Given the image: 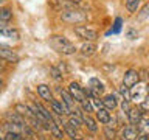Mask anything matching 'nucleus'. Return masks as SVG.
<instances>
[{"mask_svg":"<svg viewBox=\"0 0 149 140\" xmlns=\"http://www.w3.org/2000/svg\"><path fill=\"white\" fill-rule=\"evenodd\" d=\"M50 45L58 51V53H62V55H74L76 53V47H74L73 42H70L65 36H59V34H53L50 36Z\"/></svg>","mask_w":149,"mask_h":140,"instance_id":"1","label":"nucleus"},{"mask_svg":"<svg viewBox=\"0 0 149 140\" xmlns=\"http://www.w3.org/2000/svg\"><path fill=\"white\" fill-rule=\"evenodd\" d=\"M61 19L62 22H67V23H82L87 20V14L79 11V9H74V8H68V9H62L61 11Z\"/></svg>","mask_w":149,"mask_h":140,"instance_id":"2","label":"nucleus"},{"mask_svg":"<svg viewBox=\"0 0 149 140\" xmlns=\"http://www.w3.org/2000/svg\"><path fill=\"white\" fill-rule=\"evenodd\" d=\"M149 92V87L146 86V83H141L138 81L135 86L130 87V101H135V103H141L143 98L148 95Z\"/></svg>","mask_w":149,"mask_h":140,"instance_id":"3","label":"nucleus"},{"mask_svg":"<svg viewBox=\"0 0 149 140\" xmlns=\"http://www.w3.org/2000/svg\"><path fill=\"white\" fill-rule=\"evenodd\" d=\"M74 34L78 37H81L82 41H87V42H95L98 39V33L96 30L93 28H88L86 25H78L74 27Z\"/></svg>","mask_w":149,"mask_h":140,"instance_id":"4","label":"nucleus"},{"mask_svg":"<svg viewBox=\"0 0 149 140\" xmlns=\"http://www.w3.org/2000/svg\"><path fill=\"white\" fill-rule=\"evenodd\" d=\"M68 93L73 97V100L76 101V103H81L84 101L86 98H88L86 95V89L81 87L78 83H70V86H68Z\"/></svg>","mask_w":149,"mask_h":140,"instance_id":"5","label":"nucleus"},{"mask_svg":"<svg viewBox=\"0 0 149 140\" xmlns=\"http://www.w3.org/2000/svg\"><path fill=\"white\" fill-rule=\"evenodd\" d=\"M50 104H51V109H53V112L56 115H59V117H62V115H72V111L67 107V104L62 101V100H51L50 101Z\"/></svg>","mask_w":149,"mask_h":140,"instance_id":"6","label":"nucleus"},{"mask_svg":"<svg viewBox=\"0 0 149 140\" xmlns=\"http://www.w3.org/2000/svg\"><path fill=\"white\" fill-rule=\"evenodd\" d=\"M0 59H3L5 62H13V64H16L20 61L19 55L14 50L8 48V47H2V45H0Z\"/></svg>","mask_w":149,"mask_h":140,"instance_id":"7","label":"nucleus"},{"mask_svg":"<svg viewBox=\"0 0 149 140\" xmlns=\"http://www.w3.org/2000/svg\"><path fill=\"white\" fill-rule=\"evenodd\" d=\"M140 81V78H138V72L137 70H134V69H129V70H126V73H124V76H123V84L126 87H132L135 86Z\"/></svg>","mask_w":149,"mask_h":140,"instance_id":"8","label":"nucleus"},{"mask_svg":"<svg viewBox=\"0 0 149 140\" xmlns=\"http://www.w3.org/2000/svg\"><path fill=\"white\" fill-rule=\"evenodd\" d=\"M126 115H127V118L132 125H138L143 118V111L140 109V107H130Z\"/></svg>","mask_w":149,"mask_h":140,"instance_id":"9","label":"nucleus"},{"mask_svg":"<svg viewBox=\"0 0 149 140\" xmlns=\"http://www.w3.org/2000/svg\"><path fill=\"white\" fill-rule=\"evenodd\" d=\"M101 101H102V107H106L107 111H113L118 106V100H116V95H113V93L106 95Z\"/></svg>","mask_w":149,"mask_h":140,"instance_id":"10","label":"nucleus"},{"mask_svg":"<svg viewBox=\"0 0 149 140\" xmlns=\"http://www.w3.org/2000/svg\"><path fill=\"white\" fill-rule=\"evenodd\" d=\"M37 95H39L42 100H45V101H48V103L53 100L51 89L47 86V84H39V86H37Z\"/></svg>","mask_w":149,"mask_h":140,"instance_id":"11","label":"nucleus"},{"mask_svg":"<svg viewBox=\"0 0 149 140\" xmlns=\"http://www.w3.org/2000/svg\"><path fill=\"white\" fill-rule=\"evenodd\" d=\"M6 120L8 121H13V123H17V125H20V126H28V121L26 118L23 115H20L19 112H8L6 114Z\"/></svg>","mask_w":149,"mask_h":140,"instance_id":"12","label":"nucleus"},{"mask_svg":"<svg viewBox=\"0 0 149 140\" xmlns=\"http://www.w3.org/2000/svg\"><path fill=\"white\" fill-rule=\"evenodd\" d=\"M121 139L123 140H137L138 139V129H135L134 126H126L121 131Z\"/></svg>","mask_w":149,"mask_h":140,"instance_id":"13","label":"nucleus"},{"mask_svg":"<svg viewBox=\"0 0 149 140\" xmlns=\"http://www.w3.org/2000/svg\"><path fill=\"white\" fill-rule=\"evenodd\" d=\"M110 112L106 109V107H100V109L96 111V120L100 121V123L102 125H109V121H110Z\"/></svg>","mask_w":149,"mask_h":140,"instance_id":"14","label":"nucleus"},{"mask_svg":"<svg viewBox=\"0 0 149 140\" xmlns=\"http://www.w3.org/2000/svg\"><path fill=\"white\" fill-rule=\"evenodd\" d=\"M50 134L53 135L54 139H58V140H61V139H64V131H62V128H61V126L56 123L54 120H51L50 121Z\"/></svg>","mask_w":149,"mask_h":140,"instance_id":"15","label":"nucleus"},{"mask_svg":"<svg viewBox=\"0 0 149 140\" xmlns=\"http://www.w3.org/2000/svg\"><path fill=\"white\" fill-rule=\"evenodd\" d=\"M59 92H61V100L67 104V107H68L70 111H73L74 109V100H73V97L68 93V90H62V89H61Z\"/></svg>","mask_w":149,"mask_h":140,"instance_id":"16","label":"nucleus"},{"mask_svg":"<svg viewBox=\"0 0 149 140\" xmlns=\"http://www.w3.org/2000/svg\"><path fill=\"white\" fill-rule=\"evenodd\" d=\"M82 123L87 126V129L90 131V132H96V131H98V126H96L95 118H92V117L88 115V114L82 115Z\"/></svg>","mask_w":149,"mask_h":140,"instance_id":"17","label":"nucleus"},{"mask_svg":"<svg viewBox=\"0 0 149 140\" xmlns=\"http://www.w3.org/2000/svg\"><path fill=\"white\" fill-rule=\"evenodd\" d=\"M11 19H13V9L8 6H0V22L9 23Z\"/></svg>","mask_w":149,"mask_h":140,"instance_id":"18","label":"nucleus"},{"mask_svg":"<svg viewBox=\"0 0 149 140\" xmlns=\"http://www.w3.org/2000/svg\"><path fill=\"white\" fill-rule=\"evenodd\" d=\"M95 51H96V45L93 44V42H84L82 47H81V53L84 56H92Z\"/></svg>","mask_w":149,"mask_h":140,"instance_id":"19","label":"nucleus"},{"mask_svg":"<svg viewBox=\"0 0 149 140\" xmlns=\"http://www.w3.org/2000/svg\"><path fill=\"white\" fill-rule=\"evenodd\" d=\"M0 37H8V39H19V31L16 28H5L0 31Z\"/></svg>","mask_w":149,"mask_h":140,"instance_id":"20","label":"nucleus"},{"mask_svg":"<svg viewBox=\"0 0 149 140\" xmlns=\"http://www.w3.org/2000/svg\"><path fill=\"white\" fill-rule=\"evenodd\" d=\"M140 3H141V0H126V9L129 13H137Z\"/></svg>","mask_w":149,"mask_h":140,"instance_id":"21","label":"nucleus"},{"mask_svg":"<svg viewBox=\"0 0 149 140\" xmlns=\"http://www.w3.org/2000/svg\"><path fill=\"white\" fill-rule=\"evenodd\" d=\"M64 129H65V132H67L70 137H72V140H78V139H79V132H78L79 129L73 128V126H70L68 123H65V125H64Z\"/></svg>","mask_w":149,"mask_h":140,"instance_id":"22","label":"nucleus"},{"mask_svg":"<svg viewBox=\"0 0 149 140\" xmlns=\"http://www.w3.org/2000/svg\"><path fill=\"white\" fill-rule=\"evenodd\" d=\"M79 104H81L82 111H84V112H87V114H90V112H93V103H92L90 98H86V100L81 101Z\"/></svg>","mask_w":149,"mask_h":140,"instance_id":"23","label":"nucleus"},{"mask_svg":"<svg viewBox=\"0 0 149 140\" xmlns=\"http://www.w3.org/2000/svg\"><path fill=\"white\" fill-rule=\"evenodd\" d=\"M5 140H26V139L23 134H19V132H6Z\"/></svg>","mask_w":149,"mask_h":140,"instance_id":"24","label":"nucleus"},{"mask_svg":"<svg viewBox=\"0 0 149 140\" xmlns=\"http://www.w3.org/2000/svg\"><path fill=\"white\" fill-rule=\"evenodd\" d=\"M81 123H82V120L79 118V117H73V115H70V118H68V125H70V126H73V128L79 129V128H81Z\"/></svg>","mask_w":149,"mask_h":140,"instance_id":"25","label":"nucleus"},{"mask_svg":"<svg viewBox=\"0 0 149 140\" xmlns=\"http://www.w3.org/2000/svg\"><path fill=\"white\" fill-rule=\"evenodd\" d=\"M148 16H149V2L141 8V11H140V14L137 16V19H138V20H144V19H146Z\"/></svg>","mask_w":149,"mask_h":140,"instance_id":"26","label":"nucleus"},{"mask_svg":"<svg viewBox=\"0 0 149 140\" xmlns=\"http://www.w3.org/2000/svg\"><path fill=\"white\" fill-rule=\"evenodd\" d=\"M104 135L109 140H113L116 137V132H115V129L113 128H110V126H106V129H104Z\"/></svg>","mask_w":149,"mask_h":140,"instance_id":"27","label":"nucleus"},{"mask_svg":"<svg viewBox=\"0 0 149 140\" xmlns=\"http://www.w3.org/2000/svg\"><path fill=\"white\" fill-rule=\"evenodd\" d=\"M140 109L143 112H149V92H148V95L143 98V101L140 103Z\"/></svg>","mask_w":149,"mask_h":140,"instance_id":"28","label":"nucleus"},{"mask_svg":"<svg viewBox=\"0 0 149 140\" xmlns=\"http://www.w3.org/2000/svg\"><path fill=\"white\" fill-rule=\"evenodd\" d=\"M120 92H121V95H123V100H129L130 101V89L129 87H126L124 84L120 87Z\"/></svg>","mask_w":149,"mask_h":140,"instance_id":"29","label":"nucleus"},{"mask_svg":"<svg viewBox=\"0 0 149 140\" xmlns=\"http://www.w3.org/2000/svg\"><path fill=\"white\" fill-rule=\"evenodd\" d=\"M138 78H140V81H141V83H146L148 79H149L148 70H140V72H138Z\"/></svg>","mask_w":149,"mask_h":140,"instance_id":"30","label":"nucleus"},{"mask_svg":"<svg viewBox=\"0 0 149 140\" xmlns=\"http://www.w3.org/2000/svg\"><path fill=\"white\" fill-rule=\"evenodd\" d=\"M50 72H51V76H53V78L56 79V81L62 78V75H61V72H59V70L56 69V67H51V69H50Z\"/></svg>","mask_w":149,"mask_h":140,"instance_id":"31","label":"nucleus"},{"mask_svg":"<svg viewBox=\"0 0 149 140\" xmlns=\"http://www.w3.org/2000/svg\"><path fill=\"white\" fill-rule=\"evenodd\" d=\"M121 109H123V112H126V114H127L129 109H130L129 100H123V101H121Z\"/></svg>","mask_w":149,"mask_h":140,"instance_id":"32","label":"nucleus"},{"mask_svg":"<svg viewBox=\"0 0 149 140\" xmlns=\"http://www.w3.org/2000/svg\"><path fill=\"white\" fill-rule=\"evenodd\" d=\"M138 125H141V128H143V129L149 131V118H144V117H143V118H141V121H140Z\"/></svg>","mask_w":149,"mask_h":140,"instance_id":"33","label":"nucleus"},{"mask_svg":"<svg viewBox=\"0 0 149 140\" xmlns=\"http://www.w3.org/2000/svg\"><path fill=\"white\" fill-rule=\"evenodd\" d=\"M127 37H129V39H135V37H137V31H135V30H129L127 31Z\"/></svg>","mask_w":149,"mask_h":140,"instance_id":"34","label":"nucleus"},{"mask_svg":"<svg viewBox=\"0 0 149 140\" xmlns=\"http://www.w3.org/2000/svg\"><path fill=\"white\" fill-rule=\"evenodd\" d=\"M137 140H149V134H148V132L138 134V139H137Z\"/></svg>","mask_w":149,"mask_h":140,"instance_id":"35","label":"nucleus"},{"mask_svg":"<svg viewBox=\"0 0 149 140\" xmlns=\"http://www.w3.org/2000/svg\"><path fill=\"white\" fill-rule=\"evenodd\" d=\"M5 69H6V65H5V61L0 59V72H3Z\"/></svg>","mask_w":149,"mask_h":140,"instance_id":"36","label":"nucleus"},{"mask_svg":"<svg viewBox=\"0 0 149 140\" xmlns=\"http://www.w3.org/2000/svg\"><path fill=\"white\" fill-rule=\"evenodd\" d=\"M68 2L73 3V5H79V3H81V0H68Z\"/></svg>","mask_w":149,"mask_h":140,"instance_id":"37","label":"nucleus"},{"mask_svg":"<svg viewBox=\"0 0 149 140\" xmlns=\"http://www.w3.org/2000/svg\"><path fill=\"white\" fill-rule=\"evenodd\" d=\"M2 87H3V81H2V78H0V90H2Z\"/></svg>","mask_w":149,"mask_h":140,"instance_id":"38","label":"nucleus"},{"mask_svg":"<svg viewBox=\"0 0 149 140\" xmlns=\"http://www.w3.org/2000/svg\"><path fill=\"white\" fill-rule=\"evenodd\" d=\"M5 2H6V0H0V5H2V3H5Z\"/></svg>","mask_w":149,"mask_h":140,"instance_id":"39","label":"nucleus"}]
</instances>
